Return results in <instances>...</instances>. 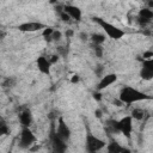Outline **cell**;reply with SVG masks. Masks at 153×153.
Returning <instances> with one entry per match:
<instances>
[{
  "mask_svg": "<svg viewBox=\"0 0 153 153\" xmlns=\"http://www.w3.org/2000/svg\"><path fill=\"white\" fill-rule=\"evenodd\" d=\"M148 99H153V96L147 94L146 92H142L133 86L129 85H124L118 94V100L122 104H134V103H139V102H143V100H148Z\"/></svg>",
  "mask_w": 153,
  "mask_h": 153,
  "instance_id": "cell-1",
  "label": "cell"
},
{
  "mask_svg": "<svg viewBox=\"0 0 153 153\" xmlns=\"http://www.w3.org/2000/svg\"><path fill=\"white\" fill-rule=\"evenodd\" d=\"M108 126L112 129V131H120L122 133L127 139L131 137L133 133V117L130 115L122 117L121 120H109Z\"/></svg>",
  "mask_w": 153,
  "mask_h": 153,
  "instance_id": "cell-2",
  "label": "cell"
},
{
  "mask_svg": "<svg viewBox=\"0 0 153 153\" xmlns=\"http://www.w3.org/2000/svg\"><path fill=\"white\" fill-rule=\"evenodd\" d=\"M93 22H94L96 24H98V25L103 29V31L105 32V35H106L109 38H111V39L118 41V39L123 38V37L126 36V31H124V30H122V29H120L118 26L111 24L110 22H106L105 19H103V18H100V17H93Z\"/></svg>",
  "mask_w": 153,
  "mask_h": 153,
  "instance_id": "cell-3",
  "label": "cell"
},
{
  "mask_svg": "<svg viewBox=\"0 0 153 153\" xmlns=\"http://www.w3.org/2000/svg\"><path fill=\"white\" fill-rule=\"evenodd\" d=\"M106 143L103 139L96 136L93 133L87 131L85 136V149L87 153H98L106 147Z\"/></svg>",
  "mask_w": 153,
  "mask_h": 153,
  "instance_id": "cell-4",
  "label": "cell"
},
{
  "mask_svg": "<svg viewBox=\"0 0 153 153\" xmlns=\"http://www.w3.org/2000/svg\"><path fill=\"white\" fill-rule=\"evenodd\" d=\"M36 142H37V137L33 134V131L30 128L22 127L19 140H18V146L23 149H30L32 146L36 145Z\"/></svg>",
  "mask_w": 153,
  "mask_h": 153,
  "instance_id": "cell-5",
  "label": "cell"
},
{
  "mask_svg": "<svg viewBox=\"0 0 153 153\" xmlns=\"http://www.w3.org/2000/svg\"><path fill=\"white\" fill-rule=\"evenodd\" d=\"M140 78L142 80H152L153 79V57L148 60L141 59V67H140Z\"/></svg>",
  "mask_w": 153,
  "mask_h": 153,
  "instance_id": "cell-6",
  "label": "cell"
},
{
  "mask_svg": "<svg viewBox=\"0 0 153 153\" xmlns=\"http://www.w3.org/2000/svg\"><path fill=\"white\" fill-rule=\"evenodd\" d=\"M45 27H47V25L43 24L42 22H25L17 26V29L22 32H35V31H39V30L43 31Z\"/></svg>",
  "mask_w": 153,
  "mask_h": 153,
  "instance_id": "cell-7",
  "label": "cell"
},
{
  "mask_svg": "<svg viewBox=\"0 0 153 153\" xmlns=\"http://www.w3.org/2000/svg\"><path fill=\"white\" fill-rule=\"evenodd\" d=\"M153 20V10L151 7H143L137 13V22L141 26H147Z\"/></svg>",
  "mask_w": 153,
  "mask_h": 153,
  "instance_id": "cell-8",
  "label": "cell"
},
{
  "mask_svg": "<svg viewBox=\"0 0 153 153\" xmlns=\"http://www.w3.org/2000/svg\"><path fill=\"white\" fill-rule=\"evenodd\" d=\"M116 80H117V74L116 73H108V74H105V75H103L100 78V80L97 84L96 90L98 92L99 91H103V90L108 88L109 86H111L114 82H116Z\"/></svg>",
  "mask_w": 153,
  "mask_h": 153,
  "instance_id": "cell-9",
  "label": "cell"
},
{
  "mask_svg": "<svg viewBox=\"0 0 153 153\" xmlns=\"http://www.w3.org/2000/svg\"><path fill=\"white\" fill-rule=\"evenodd\" d=\"M55 133L62 139V140H65V141H68L69 139H71V129H69V127L67 126V123L65 122V120L62 118V117H60L59 120H57V126H56V130H55Z\"/></svg>",
  "mask_w": 153,
  "mask_h": 153,
  "instance_id": "cell-10",
  "label": "cell"
},
{
  "mask_svg": "<svg viewBox=\"0 0 153 153\" xmlns=\"http://www.w3.org/2000/svg\"><path fill=\"white\" fill-rule=\"evenodd\" d=\"M36 65H37V69L44 74V75H50L51 73V62L49 61V57H45L44 55H41L37 57L36 60Z\"/></svg>",
  "mask_w": 153,
  "mask_h": 153,
  "instance_id": "cell-11",
  "label": "cell"
},
{
  "mask_svg": "<svg viewBox=\"0 0 153 153\" xmlns=\"http://www.w3.org/2000/svg\"><path fill=\"white\" fill-rule=\"evenodd\" d=\"M51 146L55 153H66L67 151V143L65 140H62L55 131L51 134Z\"/></svg>",
  "mask_w": 153,
  "mask_h": 153,
  "instance_id": "cell-12",
  "label": "cell"
},
{
  "mask_svg": "<svg viewBox=\"0 0 153 153\" xmlns=\"http://www.w3.org/2000/svg\"><path fill=\"white\" fill-rule=\"evenodd\" d=\"M62 11L66 12V13L69 16L71 19H74V20H76V22L81 20V18H82V12H81V10H80L78 6H75V5H71V4L65 5Z\"/></svg>",
  "mask_w": 153,
  "mask_h": 153,
  "instance_id": "cell-13",
  "label": "cell"
},
{
  "mask_svg": "<svg viewBox=\"0 0 153 153\" xmlns=\"http://www.w3.org/2000/svg\"><path fill=\"white\" fill-rule=\"evenodd\" d=\"M19 122L22 124V127H26L30 128L31 123H32V114L30 110H24L19 114Z\"/></svg>",
  "mask_w": 153,
  "mask_h": 153,
  "instance_id": "cell-14",
  "label": "cell"
},
{
  "mask_svg": "<svg viewBox=\"0 0 153 153\" xmlns=\"http://www.w3.org/2000/svg\"><path fill=\"white\" fill-rule=\"evenodd\" d=\"M123 146L122 145H120L116 140H111V141H109L108 143H106V147H105V149H106V153H121L122 151H123Z\"/></svg>",
  "mask_w": 153,
  "mask_h": 153,
  "instance_id": "cell-15",
  "label": "cell"
},
{
  "mask_svg": "<svg viewBox=\"0 0 153 153\" xmlns=\"http://www.w3.org/2000/svg\"><path fill=\"white\" fill-rule=\"evenodd\" d=\"M90 39L94 45H102L106 38H105V35L103 33H93L90 36Z\"/></svg>",
  "mask_w": 153,
  "mask_h": 153,
  "instance_id": "cell-16",
  "label": "cell"
},
{
  "mask_svg": "<svg viewBox=\"0 0 153 153\" xmlns=\"http://www.w3.org/2000/svg\"><path fill=\"white\" fill-rule=\"evenodd\" d=\"M146 115V111L143 109H139V108H135L133 111H131V117L133 120H137V121H141Z\"/></svg>",
  "mask_w": 153,
  "mask_h": 153,
  "instance_id": "cell-17",
  "label": "cell"
},
{
  "mask_svg": "<svg viewBox=\"0 0 153 153\" xmlns=\"http://www.w3.org/2000/svg\"><path fill=\"white\" fill-rule=\"evenodd\" d=\"M54 31H55V29H54V27L47 26V27L42 31V36H43V38H44L45 41H48V42L53 41V33H54Z\"/></svg>",
  "mask_w": 153,
  "mask_h": 153,
  "instance_id": "cell-18",
  "label": "cell"
},
{
  "mask_svg": "<svg viewBox=\"0 0 153 153\" xmlns=\"http://www.w3.org/2000/svg\"><path fill=\"white\" fill-rule=\"evenodd\" d=\"M10 134V127L4 118H0V135L5 136Z\"/></svg>",
  "mask_w": 153,
  "mask_h": 153,
  "instance_id": "cell-19",
  "label": "cell"
},
{
  "mask_svg": "<svg viewBox=\"0 0 153 153\" xmlns=\"http://www.w3.org/2000/svg\"><path fill=\"white\" fill-rule=\"evenodd\" d=\"M103 48H102V45H94L93 44V53L96 54V56L97 57H102L103 56Z\"/></svg>",
  "mask_w": 153,
  "mask_h": 153,
  "instance_id": "cell-20",
  "label": "cell"
},
{
  "mask_svg": "<svg viewBox=\"0 0 153 153\" xmlns=\"http://www.w3.org/2000/svg\"><path fill=\"white\" fill-rule=\"evenodd\" d=\"M142 33L146 36H153V26H145L142 30Z\"/></svg>",
  "mask_w": 153,
  "mask_h": 153,
  "instance_id": "cell-21",
  "label": "cell"
},
{
  "mask_svg": "<svg viewBox=\"0 0 153 153\" xmlns=\"http://www.w3.org/2000/svg\"><path fill=\"white\" fill-rule=\"evenodd\" d=\"M62 37V32L60 30H55L53 33V41H60Z\"/></svg>",
  "mask_w": 153,
  "mask_h": 153,
  "instance_id": "cell-22",
  "label": "cell"
},
{
  "mask_svg": "<svg viewBox=\"0 0 153 153\" xmlns=\"http://www.w3.org/2000/svg\"><path fill=\"white\" fill-rule=\"evenodd\" d=\"M153 57V50H147L142 54V59L143 60H148V59H152Z\"/></svg>",
  "mask_w": 153,
  "mask_h": 153,
  "instance_id": "cell-23",
  "label": "cell"
},
{
  "mask_svg": "<svg viewBox=\"0 0 153 153\" xmlns=\"http://www.w3.org/2000/svg\"><path fill=\"white\" fill-rule=\"evenodd\" d=\"M60 17H61V19L63 20V22H68L71 18H69V16L66 13V12H63V11H61V13H60Z\"/></svg>",
  "mask_w": 153,
  "mask_h": 153,
  "instance_id": "cell-24",
  "label": "cell"
},
{
  "mask_svg": "<svg viewBox=\"0 0 153 153\" xmlns=\"http://www.w3.org/2000/svg\"><path fill=\"white\" fill-rule=\"evenodd\" d=\"M80 81V76H79V74H74L72 78H71V82L72 84H78Z\"/></svg>",
  "mask_w": 153,
  "mask_h": 153,
  "instance_id": "cell-25",
  "label": "cell"
},
{
  "mask_svg": "<svg viewBox=\"0 0 153 153\" xmlns=\"http://www.w3.org/2000/svg\"><path fill=\"white\" fill-rule=\"evenodd\" d=\"M59 60V55H51L50 57H49V61L51 62V65H54V63H56V61Z\"/></svg>",
  "mask_w": 153,
  "mask_h": 153,
  "instance_id": "cell-26",
  "label": "cell"
},
{
  "mask_svg": "<svg viewBox=\"0 0 153 153\" xmlns=\"http://www.w3.org/2000/svg\"><path fill=\"white\" fill-rule=\"evenodd\" d=\"M93 98H94V99H97V100H100V93H99L98 91H97V92H94V93H93Z\"/></svg>",
  "mask_w": 153,
  "mask_h": 153,
  "instance_id": "cell-27",
  "label": "cell"
},
{
  "mask_svg": "<svg viewBox=\"0 0 153 153\" xmlns=\"http://www.w3.org/2000/svg\"><path fill=\"white\" fill-rule=\"evenodd\" d=\"M94 115H96L98 118H100V117H102V111H100L99 109H97V110L94 111Z\"/></svg>",
  "mask_w": 153,
  "mask_h": 153,
  "instance_id": "cell-28",
  "label": "cell"
},
{
  "mask_svg": "<svg viewBox=\"0 0 153 153\" xmlns=\"http://www.w3.org/2000/svg\"><path fill=\"white\" fill-rule=\"evenodd\" d=\"M65 35H66V37H72L73 36V31L72 30H67Z\"/></svg>",
  "mask_w": 153,
  "mask_h": 153,
  "instance_id": "cell-29",
  "label": "cell"
},
{
  "mask_svg": "<svg viewBox=\"0 0 153 153\" xmlns=\"http://www.w3.org/2000/svg\"><path fill=\"white\" fill-rule=\"evenodd\" d=\"M80 37H81V39H82V41H86V39L88 38L87 33H80Z\"/></svg>",
  "mask_w": 153,
  "mask_h": 153,
  "instance_id": "cell-30",
  "label": "cell"
},
{
  "mask_svg": "<svg viewBox=\"0 0 153 153\" xmlns=\"http://www.w3.org/2000/svg\"><path fill=\"white\" fill-rule=\"evenodd\" d=\"M121 153H131V151H130L129 148H127V147H124V148H123V151H122Z\"/></svg>",
  "mask_w": 153,
  "mask_h": 153,
  "instance_id": "cell-31",
  "label": "cell"
},
{
  "mask_svg": "<svg viewBox=\"0 0 153 153\" xmlns=\"http://www.w3.org/2000/svg\"><path fill=\"white\" fill-rule=\"evenodd\" d=\"M7 153H12V152H11V151H8V152H7Z\"/></svg>",
  "mask_w": 153,
  "mask_h": 153,
  "instance_id": "cell-32",
  "label": "cell"
}]
</instances>
